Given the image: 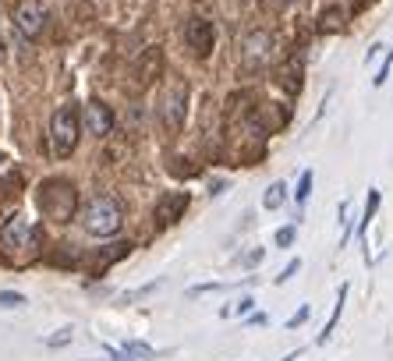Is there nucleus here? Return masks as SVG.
Here are the masks:
<instances>
[{
  "instance_id": "obj_1",
  "label": "nucleus",
  "mask_w": 393,
  "mask_h": 361,
  "mask_svg": "<svg viewBox=\"0 0 393 361\" xmlns=\"http://www.w3.org/2000/svg\"><path fill=\"white\" fill-rule=\"evenodd\" d=\"M81 223H86V230L92 238H114L124 223V209L114 195H96V199H89Z\"/></svg>"
},
{
  "instance_id": "obj_2",
  "label": "nucleus",
  "mask_w": 393,
  "mask_h": 361,
  "mask_svg": "<svg viewBox=\"0 0 393 361\" xmlns=\"http://www.w3.org/2000/svg\"><path fill=\"white\" fill-rule=\"evenodd\" d=\"M78 135H81V124H78V106L75 103H64L60 110H53V121H50V149L57 160H64L75 153L78 145Z\"/></svg>"
},
{
  "instance_id": "obj_3",
  "label": "nucleus",
  "mask_w": 393,
  "mask_h": 361,
  "mask_svg": "<svg viewBox=\"0 0 393 361\" xmlns=\"http://www.w3.org/2000/svg\"><path fill=\"white\" fill-rule=\"evenodd\" d=\"M75 188L68 181H47L43 191H39V206H43V212L50 220H71L75 216Z\"/></svg>"
},
{
  "instance_id": "obj_4",
  "label": "nucleus",
  "mask_w": 393,
  "mask_h": 361,
  "mask_svg": "<svg viewBox=\"0 0 393 361\" xmlns=\"http://www.w3.org/2000/svg\"><path fill=\"white\" fill-rule=\"evenodd\" d=\"M184 114H188V85H184L181 78H174L167 85V92H163V124L177 132V127L184 124Z\"/></svg>"
},
{
  "instance_id": "obj_5",
  "label": "nucleus",
  "mask_w": 393,
  "mask_h": 361,
  "mask_svg": "<svg viewBox=\"0 0 393 361\" xmlns=\"http://www.w3.org/2000/svg\"><path fill=\"white\" fill-rule=\"evenodd\" d=\"M47 21H50V11L39 4V0H25V4H18V11H14V25H18V32L29 36V39H36L39 32H43V29H47Z\"/></svg>"
},
{
  "instance_id": "obj_6",
  "label": "nucleus",
  "mask_w": 393,
  "mask_h": 361,
  "mask_svg": "<svg viewBox=\"0 0 393 361\" xmlns=\"http://www.w3.org/2000/svg\"><path fill=\"white\" fill-rule=\"evenodd\" d=\"M184 42H188V50L195 57H210L213 53V42H216V29L213 21L205 18H192L188 25H184Z\"/></svg>"
},
{
  "instance_id": "obj_7",
  "label": "nucleus",
  "mask_w": 393,
  "mask_h": 361,
  "mask_svg": "<svg viewBox=\"0 0 393 361\" xmlns=\"http://www.w3.org/2000/svg\"><path fill=\"white\" fill-rule=\"evenodd\" d=\"M0 238H4L8 248H29L36 241V223L25 216V212H14V216L4 223V230H0Z\"/></svg>"
},
{
  "instance_id": "obj_8",
  "label": "nucleus",
  "mask_w": 393,
  "mask_h": 361,
  "mask_svg": "<svg viewBox=\"0 0 393 361\" xmlns=\"http://www.w3.org/2000/svg\"><path fill=\"white\" fill-rule=\"evenodd\" d=\"M270 47H273V39H270V32H262V29H255V32H248V36H244V42H241V53H244V64H248V68H255V64H262L266 57H270Z\"/></svg>"
},
{
  "instance_id": "obj_9",
  "label": "nucleus",
  "mask_w": 393,
  "mask_h": 361,
  "mask_svg": "<svg viewBox=\"0 0 393 361\" xmlns=\"http://www.w3.org/2000/svg\"><path fill=\"white\" fill-rule=\"evenodd\" d=\"M86 132L103 138V135H110L114 132V114H110V106H103L99 99L86 103Z\"/></svg>"
},
{
  "instance_id": "obj_10",
  "label": "nucleus",
  "mask_w": 393,
  "mask_h": 361,
  "mask_svg": "<svg viewBox=\"0 0 393 361\" xmlns=\"http://www.w3.org/2000/svg\"><path fill=\"white\" fill-rule=\"evenodd\" d=\"M184 209H188V195L184 191H170V195H163L156 202V223L167 227V223H177L184 216Z\"/></svg>"
},
{
  "instance_id": "obj_11",
  "label": "nucleus",
  "mask_w": 393,
  "mask_h": 361,
  "mask_svg": "<svg viewBox=\"0 0 393 361\" xmlns=\"http://www.w3.org/2000/svg\"><path fill=\"white\" fill-rule=\"evenodd\" d=\"M160 71H163V50H160V47H149L146 57L138 60V82L149 85L153 78H160Z\"/></svg>"
},
{
  "instance_id": "obj_12",
  "label": "nucleus",
  "mask_w": 393,
  "mask_h": 361,
  "mask_svg": "<svg viewBox=\"0 0 393 361\" xmlns=\"http://www.w3.org/2000/svg\"><path fill=\"white\" fill-rule=\"evenodd\" d=\"M124 354H128L131 361H153L156 358V351L146 344V340H128V344H124Z\"/></svg>"
},
{
  "instance_id": "obj_13",
  "label": "nucleus",
  "mask_w": 393,
  "mask_h": 361,
  "mask_svg": "<svg viewBox=\"0 0 393 361\" xmlns=\"http://www.w3.org/2000/svg\"><path fill=\"white\" fill-rule=\"evenodd\" d=\"M283 199H287V184H283V181H273L270 188H266V195H262V206H266V209H280Z\"/></svg>"
},
{
  "instance_id": "obj_14",
  "label": "nucleus",
  "mask_w": 393,
  "mask_h": 361,
  "mask_svg": "<svg viewBox=\"0 0 393 361\" xmlns=\"http://www.w3.org/2000/svg\"><path fill=\"white\" fill-rule=\"evenodd\" d=\"M344 297H347V284L340 287V294H337V305H333V315H329V323H326V329L319 333V344H326L329 336H333V329H337V319H340V312H344Z\"/></svg>"
},
{
  "instance_id": "obj_15",
  "label": "nucleus",
  "mask_w": 393,
  "mask_h": 361,
  "mask_svg": "<svg viewBox=\"0 0 393 361\" xmlns=\"http://www.w3.org/2000/svg\"><path fill=\"white\" fill-rule=\"evenodd\" d=\"M376 209H379V191L372 188L368 191V202H365V216H362V234L368 230V223H372V216H376Z\"/></svg>"
},
{
  "instance_id": "obj_16",
  "label": "nucleus",
  "mask_w": 393,
  "mask_h": 361,
  "mask_svg": "<svg viewBox=\"0 0 393 361\" xmlns=\"http://www.w3.org/2000/svg\"><path fill=\"white\" fill-rule=\"evenodd\" d=\"M344 8H329V11H322V29H340L344 25Z\"/></svg>"
},
{
  "instance_id": "obj_17",
  "label": "nucleus",
  "mask_w": 393,
  "mask_h": 361,
  "mask_svg": "<svg viewBox=\"0 0 393 361\" xmlns=\"http://www.w3.org/2000/svg\"><path fill=\"white\" fill-rule=\"evenodd\" d=\"M294 238H298V227H294V223L280 227V230H277V248H291V245H294Z\"/></svg>"
},
{
  "instance_id": "obj_18",
  "label": "nucleus",
  "mask_w": 393,
  "mask_h": 361,
  "mask_svg": "<svg viewBox=\"0 0 393 361\" xmlns=\"http://www.w3.org/2000/svg\"><path fill=\"white\" fill-rule=\"evenodd\" d=\"M25 305V294L18 290H0V308H22Z\"/></svg>"
},
{
  "instance_id": "obj_19",
  "label": "nucleus",
  "mask_w": 393,
  "mask_h": 361,
  "mask_svg": "<svg viewBox=\"0 0 393 361\" xmlns=\"http://www.w3.org/2000/svg\"><path fill=\"white\" fill-rule=\"evenodd\" d=\"M308 195H312V170H305L301 181H298V191H294V199H298V202H305Z\"/></svg>"
},
{
  "instance_id": "obj_20",
  "label": "nucleus",
  "mask_w": 393,
  "mask_h": 361,
  "mask_svg": "<svg viewBox=\"0 0 393 361\" xmlns=\"http://www.w3.org/2000/svg\"><path fill=\"white\" fill-rule=\"evenodd\" d=\"M308 315H312V305H301V308H298V312H294L291 319H287V329H298V326L305 323Z\"/></svg>"
},
{
  "instance_id": "obj_21",
  "label": "nucleus",
  "mask_w": 393,
  "mask_h": 361,
  "mask_svg": "<svg viewBox=\"0 0 393 361\" xmlns=\"http://www.w3.org/2000/svg\"><path fill=\"white\" fill-rule=\"evenodd\" d=\"M301 269V259H291V262H287L283 269H280V276H277V284H287V280H291V276Z\"/></svg>"
},
{
  "instance_id": "obj_22",
  "label": "nucleus",
  "mask_w": 393,
  "mask_h": 361,
  "mask_svg": "<svg viewBox=\"0 0 393 361\" xmlns=\"http://www.w3.org/2000/svg\"><path fill=\"white\" fill-rule=\"evenodd\" d=\"M390 64H393V50H390V57L383 60V68L376 71V78H372V85H383V82H386V75H390Z\"/></svg>"
},
{
  "instance_id": "obj_23",
  "label": "nucleus",
  "mask_w": 393,
  "mask_h": 361,
  "mask_svg": "<svg viewBox=\"0 0 393 361\" xmlns=\"http://www.w3.org/2000/svg\"><path fill=\"white\" fill-rule=\"evenodd\" d=\"M262 259H266V248H252V251L244 255V266H259Z\"/></svg>"
},
{
  "instance_id": "obj_24",
  "label": "nucleus",
  "mask_w": 393,
  "mask_h": 361,
  "mask_svg": "<svg viewBox=\"0 0 393 361\" xmlns=\"http://www.w3.org/2000/svg\"><path fill=\"white\" fill-rule=\"evenodd\" d=\"M68 340H71V333L64 329V333H60V336H50V340H47V344H50V347H57V344H68Z\"/></svg>"
},
{
  "instance_id": "obj_25",
  "label": "nucleus",
  "mask_w": 393,
  "mask_h": 361,
  "mask_svg": "<svg viewBox=\"0 0 393 361\" xmlns=\"http://www.w3.org/2000/svg\"><path fill=\"white\" fill-rule=\"evenodd\" d=\"M255 308V301H252V297H241V301H238V312L244 315V312H252Z\"/></svg>"
},
{
  "instance_id": "obj_26",
  "label": "nucleus",
  "mask_w": 393,
  "mask_h": 361,
  "mask_svg": "<svg viewBox=\"0 0 393 361\" xmlns=\"http://www.w3.org/2000/svg\"><path fill=\"white\" fill-rule=\"evenodd\" d=\"M107 354H110V361H131L124 351H114V347H107Z\"/></svg>"
},
{
  "instance_id": "obj_27",
  "label": "nucleus",
  "mask_w": 393,
  "mask_h": 361,
  "mask_svg": "<svg viewBox=\"0 0 393 361\" xmlns=\"http://www.w3.org/2000/svg\"><path fill=\"white\" fill-rule=\"evenodd\" d=\"M287 4H291V0H287Z\"/></svg>"
}]
</instances>
